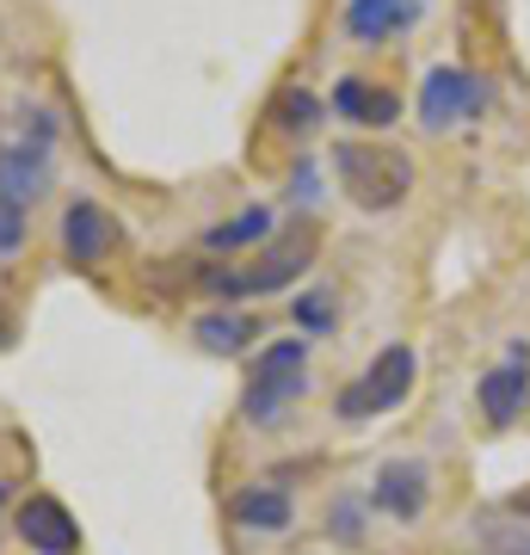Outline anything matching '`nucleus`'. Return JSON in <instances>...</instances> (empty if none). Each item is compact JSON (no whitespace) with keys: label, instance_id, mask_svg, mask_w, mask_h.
I'll return each instance as SVG.
<instances>
[{"label":"nucleus","instance_id":"nucleus-8","mask_svg":"<svg viewBox=\"0 0 530 555\" xmlns=\"http://www.w3.org/2000/svg\"><path fill=\"white\" fill-rule=\"evenodd\" d=\"M314 254H321V241L309 235V229H296V235H277L266 254L241 272V284H247V297H277V291H290V284H302V272L314 266Z\"/></svg>","mask_w":530,"mask_h":555},{"label":"nucleus","instance_id":"nucleus-22","mask_svg":"<svg viewBox=\"0 0 530 555\" xmlns=\"http://www.w3.org/2000/svg\"><path fill=\"white\" fill-rule=\"evenodd\" d=\"M506 513H518V518H525V525H530V494H518V500H506Z\"/></svg>","mask_w":530,"mask_h":555},{"label":"nucleus","instance_id":"nucleus-20","mask_svg":"<svg viewBox=\"0 0 530 555\" xmlns=\"http://www.w3.org/2000/svg\"><path fill=\"white\" fill-rule=\"evenodd\" d=\"M185 284H192V291H204V297H217V302H241V297H247L241 272H229V266H197Z\"/></svg>","mask_w":530,"mask_h":555},{"label":"nucleus","instance_id":"nucleus-16","mask_svg":"<svg viewBox=\"0 0 530 555\" xmlns=\"http://www.w3.org/2000/svg\"><path fill=\"white\" fill-rule=\"evenodd\" d=\"M475 537H481V555H530V525L506 506L475 513Z\"/></svg>","mask_w":530,"mask_h":555},{"label":"nucleus","instance_id":"nucleus-17","mask_svg":"<svg viewBox=\"0 0 530 555\" xmlns=\"http://www.w3.org/2000/svg\"><path fill=\"white\" fill-rule=\"evenodd\" d=\"M321 118H327V100H321V93H309V87H296V80L272 100V124L284 130V137H309Z\"/></svg>","mask_w":530,"mask_h":555},{"label":"nucleus","instance_id":"nucleus-12","mask_svg":"<svg viewBox=\"0 0 530 555\" xmlns=\"http://www.w3.org/2000/svg\"><path fill=\"white\" fill-rule=\"evenodd\" d=\"M419 13H426V0H346L339 25H346L358 43H383V38H395V31L419 25Z\"/></svg>","mask_w":530,"mask_h":555},{"label":"nucleus","instance_id":"nucleus-10","mask_svg":"<svg viewBox=\"0 0 530 555\" xmlns=\"http://www.w3.org/2000/svg\"><path fill=\"white\" fill-rule=\"evenodd\" d=\"M118 235H124L118 217L99 198H68V210H62V259L68 266H99L118 247Z\"/></svg>","mask_w":530,"mask_h":555},{"label":"nucleus","instance_id":"nucleus-4","mask_svg":"<svg viewBox=\"0 0 530 555\" xmlns=\"http://www.w3.org/2000/svg\"><path fill=\"white\" fill-rule=\"evenodd\" d=\"M413 377H419V352H413L408 339H395V346H383V352L364 364L352 377V389L334 401V414L339 420H383V414H395L401 401L413 396Z\"/></svg>","mask_w":530,"mask_h":555},{"label":"nucleus","instance_id":"nucleus-1","mask_svg":"<svg viewBox=\"0 0 530 555\" xmlns=\"http://www.w3.org/2000/svg\"><path fill=\"white\" fill-rule=\"evenodd\" d=\"M56 137L62 118L31 100L13 105V118L0 130V259H13L25 247L31 204L56 185Z\"/></svg>","mask_w":530,"mask_h":555},{"label":"nucleus","instance_id":"nucleus-9","mask_svg":"<svg viewBox=\"0 0 530 555\" xmlns=\"http://www.w3.org/2000/svg\"><path fill=\"white\" fill-rule=\"evenodd\" d=\"M13 537L31 555H75L80 550V525L68 518V506L56 494H25L20 513H13Z\"/></svg>","mask_w":530,"mask_h":555},{"label":"nucleus","instance_id":"nucleus-3","mask_svg":"<svg viewBox=\"0 0 530 555\" xmlns=\"http://www.w3.org/2000/svg\"><path fill=\"white\" fill-rule=\"evenodd\" d=\"M309 346L314 339H272L254 352V377H247V396H241V420L254 426H272L290 401H302L309 389Z\"/></svg>","mask_w":530,"mask_h":555},{"label":"nucleus","instance_id":"nucleus-19","mask_svg":"<svg viewBox=\"0 0 530 555\" xmlns=\"http://www.w3.org/2000/svg\"><path fill=\"white\" fill-rule=\"evenodd\" d=\"M334 321H339V297H334V284H309V291L296 297V334H302V339L334 334Z\"/></svg>","mask_w":530,"mask_h":555},{"label":"nucleus","instance_id":"nucleus-18","mask_svg":"<svg viewBox=\"0 0 530 555\" xmlns=\"http://www.w3.org/2000/svg\"><path fill=\"white\" fill-rule=\"evenodd\" d=\"M327 537H334V543H346V550H358V543L371 537V494L339 488V494L327 500Z\"/></svg>","mask_w":530,"mask_h":555},{"label":"nucleus","instance_id":"nucleus-2","mask_svg":"<svg viewBox=\"0 0 530 555\" xmlns=\"http://www.w3.org/2000/svg\"><path fill=\"white\" fill-rule=\"evenodd\" d=\"M334 173L339 185H346V198L358 204V210H371V217H383V210H401L413 192V160L395 149V142H334Z\"/></svg>","mask_w":530,"mask_h":555},{"label":"nucleus","instance_id":"nucleus-11","mask_svg":"<svg viewBox=\"0 0 530 555\" xmlns=\"http://www.w3.org/2000/svg\"><path fill=\"white\" fill-rule=\"evenodd\" d=\"M327 112H339L352 130H389L401 118V93L383 87V80H371V75H339Z\"/></svg>","mask_w":530,"mask_h":555},{"label":"nucleus","instance_id":"nucleus-5","mask_svg":"<svg viewBox=\"0 0 530 555\" xmlns=\"http://www.w3.org/2000/svg\"><path fill=\"white\" fill-rule=\"evenodd\" d=\"M493 100V87L475 68H456V62H438L432 75L419 80V124L432 130V137H444V130H456V124L481 118Z\"/></svg>","mask_w":530,"mask_h":555},{"label":"nucleus","instance_id":"nucleus-23","mask_svg":"<svg viewBox=\"0 0 530 555\" xmlns=\"http://www.w3.org/2000/svg\"><path fill=\"white\" fill-rule=\"evenodd\" d=\"M7 346H13V321L0 315V352H7Z\"/></svg>","mask_w":530,"mask_h":555},{"label":"nucleus","instance_id":"nucleus-6","mask_svg":"<svg viewBox=\"0 0 530 555\" xmlns=\"http://www.w3.org/2000/svg\"><path fill=\"white\" fill-rule=\"evenodd\" d=\"M475 408H481V420H488L493 433H512V426L525 420V408H530V346L525 339H512L506 358H500L493 371H481Z\"/></svg>","mask_w":530,"mask_h":555},{"label":"nucleus","instance_id":"nucleus-15","mask_svg":"<svg viewBox=\"0 0 530 555\" xmlns=\"http://www.w3.org/2000/svg\"><path fill=\"white\" fill-rule=\"evenodd\" d=\"M272 229H277L272 204H247L241 217L204 229V254H241V247H254V241H272Z\"/></svg>","mask_w":530,"mask_h":555},{"label":"nucleus","instance_id":"nucleus-7","mask_svg":"<svg viewBox=\"0 0 530 555\" xmlns=\"http://www.w3.org/2000/svg\"><path fill=\"white\" fill-rule=\"evenodd\" d=\"M432 506V463L426 456H389L371 481V513L395 518V525H419Z\"/></svg>","mask_w":530,"mask_h":555},{"label":"nucleus","instance_id":"nucleus-14","mask_svg":"<svg viewBox=\"0 0 530 555\" xmlns=\"http://www.w3.org/2000/svg\"><path fill=\"white\" fill-rule=\"evenodd\" d=\"M192 339H197V352H210V358H241L247 346L259 339V321L254 315H197L192 321Z\"/></svg>","mask_w":530,"mask_h":555},{"label":"nucleus","instance_id":"nucleus-24","mask_svg":"<svg viewBox=\"0 0 530 555\" xmlns=\"http://www.w3.org/2000/svg\"><path fill=\"white\" fill-rule=\"evenodd\" d=\"M0 513H7V481H0Z\"/></svg>","mask_w":530,"mask_h":555},{"label":"nucleus","instance_id":"nucleus-21","mask_svg":"<svg viewBox=\"0 0 530 555\" xmlns=\"http://www.w3.org/2000/svg\"><path fill=\"white\" fill-rule=\"evenodd\" d=\"M284 198H290L296 210H314V204L327 198V192H321V160H296L290 167V192H284Z\"/></svg>","mask_w":530,"mask_h":555},{"label":"nucleus","instance_id":"nucleus-13","mask_svg":"<svg viewBox=\"0 0 530 555\" xmlns=\"http://www.w3.org/2000/svg\"><path fill=\"white\" fill-rule=\"evenodd\" d=\"M229 518H235L241 531H254V537H277V531H290L296 500L284 494L277 481H254V488H241V494L229 500Z\"/></svg>","mask_w":530,"mask_h":555}]
</instances>
